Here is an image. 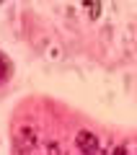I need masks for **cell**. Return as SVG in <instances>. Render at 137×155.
Listing matches in <instances>:
<instances>
[{
  "mask_svg": "<svg viewBox=\"0 0 137 155\" xmlns=\"http://www.w3.org/2000/svg\"><path fill=\"white\" fill-rule=\"evenodd\" d=\"M34 147H36V129L31 124L18 127L16 134H13V153L16 155H28Z\"/></svg>",
  "mask_w": 137,
  "mask_h": 155,
  "instance_id": "cell-1",
  "label": "cell"
},
{
  "mask_svg": "<svg viewBox=\"0 0 137 155\" xmlns=\"http://www.w3.org/2000/svg\"><path fill=\"white\" fill-rule=\"evenodd\" d=\"M75 145L83 155H101V145H99V137L88 129H80L75 134Z\"/></svg>",
  "mask_w": 137,
  "mask_h": 155,
  "instance_id": "cell-2",
  "label": "cell"
},
{
  "mask_svg": "<svg viewBox=\"0 0 137 155\" xmlns=\"http://www.w3.org/2000/svg\"><path fill=\"white\" fill-rule=\"evenodd\" d=\"M83 5L88 8V16L96 21V18L101 16V5H104V3H99V0H83Z\"/></svg>",
  "mask_w": 137,
  "mask_h": 155,
  "instance_id": "cell-3",
  "label": "cell"
},
{
  "mask_svg": "<svg viewBox=\"0 0 137 155\" xmlns=\"http://www.w3.org/2000/svg\"><path fill=\"white\" fill-rule=\"evenodd\" d=\"M44 150H47V155H65V150H62V145L57 140H49V142L44 145Z\"/></svg>",
  "mask_w": 137,
  "mask_h": 155,
  "instance_id": "cell-4",
  "label": "cell"
},
{
  "mask_svg": "<svg viewBox=\"0 0 137 155\" xmlns=\"http://www.w3.org/2000/svg\"><path fill=\"white\" fill-rule=\"evenodd\" d=\"M8 72H11V67H8V60L0 54V83H3V80L8 78Z\"/></svg>",
  "mask_w": 137,
  "mask_h": 155,
  "instance_id": "cell-5",
  "label": "cell"
},
{
  "mask_svg": "<svg viewBox=\"0 0 137 155\" xmlns=\"http://www.w3.org/2000/svg\"><path fill=\"white\" fill-rule=\"evenodd\" d=\"M111 155H127V153H124V147H114V153H111Z\"/></svg>",
  "mask_w": 137,
  "mask_h": 155,
  "instance_id": "cell-6",
  "label": "cell"
}]
</instances>
